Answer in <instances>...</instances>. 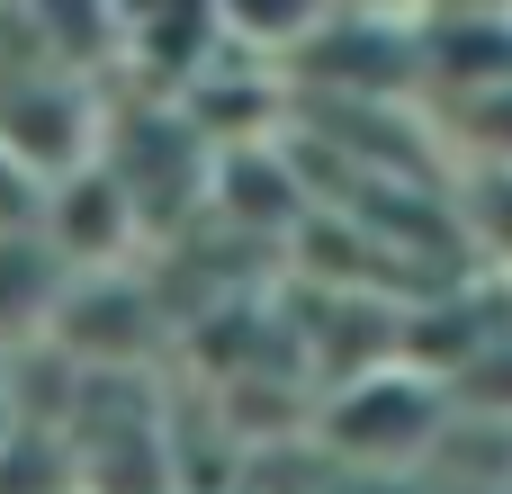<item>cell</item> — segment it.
I'll return each instance as SVG.
<instances>
[{"instance_id":"1","label":"cell","mask_w":512,"mask_h":494,"mask_svg":"<svg viewBox=\"0 0 512 494\" xmlns=\"http://www.w3.org/2000/svg\"><path fill=\"white\" fill-rule=\"evenodd\" d=\"M468 234L512 270V162H477L468 171Z\"/></svg>"}]
</instances>
